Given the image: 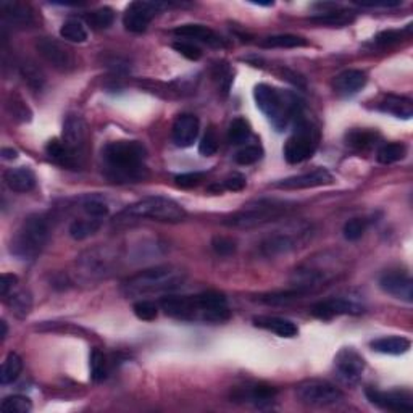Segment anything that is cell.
<instances>
[{
  "label": "cell",
  "mask_w": 413,
  "mask_h": 413,
  "mask_svg": "<svg viewBox=\"0 0 413 413\" xmlns=\"http://www.w3.org/2000/svg\"><path fill=\"white\" fill-rule=\"evenodd\" d=\"M2 10L4 21L9 23L10 26L15 28H28L34 23L33 11L29 10L28 5L20 2H2L0 4Z\"/></svg>",
  "instance_id": "28"
},
{
  "label": "cell",
  "mask_w": 413,
  "mask_h": 413,
  "mask_svg": "<svg viewBox=\"0 0 413 413\" xmlns=\"http://www.w3.org/2000/svg\"><path fill=\"white\" fill-rule=\"evenodd\" d=\"M104 170L114 182H139L149 176L147 150L139 141H114L102 150Z\"/></svg>",
  "instance_id": "2"
},
{
  "label": "cell",
  "mask_w": 413,
  "mask_h": 413,
  "mask_svg": "<svg viewBox=\"0 0 413 413\" xmlns=\"http://www.w3.org/2000/svg\"><path fill=\"white\" fill-rule=\"evenodd\" d=\"M205 178V173H200V171H194V173H182L178 175L175 178L176 185L181 186V187H194L200 185V182L204 181Z\"/></svg>",
  "instance_id": "52"
},
{
  "label": "cell",
  "mask_w": 413,
  "mask_h": 413,
  "mask_svg": "<svg viewBox=\"0 0 413 413\" xmlns=\"http://www.w3.org/2000/svg\"><path fill=\"white\" fill-rule=\"evenodd\" d=\"M263 157V149L260 145H247L236 153V163L247 167V165L257 163Z\"/></svg>",
  "instance_id": "49"
},
{
  "label": "cell",
  "mask_w": 413,
  "mask_h": 413,
  "mask_svg": "<svg viewBox=\"0 0 413 413\" xmlns=\"http://www.w3.org/2000/svg\"><path fill=\"white\" fill-rule=\"evenodd\" d=\"M253 324H255L257 328L267 329V331L278 334L280 338L291 339V338H296V336L299 334L297 324L291 320H286V318H281V316L260 315V316L253 318Z\"/></svg>",
  "instance_id": "26"
},
{
  "label": "cell",
  "mask_w": 413,
  "mask_h": 413,
  "mask_svg": "<svg viewBox=\"0 0 413 413\" xmlns=\"http://www.w3.org/2000/svg\"><path fill=\"white\" fill-rule=\"evenodd\" d=\"M160 307L168 316L185 321L223 323L231 318L226 297L216 291L197 296H167L160 300Z\"/></svg>",
  "instance_id": "1"
},
{
  "label": "cell",
  "mask_w": 413,
  "mask_h": 413,
  "mask_svg": "<svg viewBox=\"0 0 413 413\" xmlns=\"http://www.w3.org/2000/svg\"><path fill=\"white\" fill-rule=\"evenodd\" d=\"M367 73L362 70H346L339 73L333 81L334 92L341 97H352L356 96L367 86Z\"/></svg>",
  "instance_id": "22"
},
{
  "label": "cell",
  "mask_w": 413,
  "mask_h": 413,
  "mask_svg": "<svg viewBox=\"0 0 413 413\" xmlns=\"http://www.w3.org/2000/svg\"><path fill=\"white\" fill-rule=\"evenodd\" d=\"M186 211L182 206L168 197H145L138 202L128 205L120 214L114 218L115 225H128V223L139 220H152V221H165V223H178L185 220Z\"/></svg>",
  "instance_id": "5"
},
{
  "label": "cell",
  "mask_w": 413,
  "mask_h": 413,
  "mask_svg": "<svg viewBox=\"0 0 413 413\" xmlns=\"http://www.w3.org/2000/svg\"><path fill=\"white\" fill-rule=\"evenodd\" d=\"M36 49L44 60L58 72L68 73L76 68V55L65 43L54 38H43L36 43Z\"/></svg>",
  "instance_id": "11"
},
{
  "label": "cell",
  "mask_w": 413,
  "mask_h": 413,
  "mask_svg": "<svg viewBox=\"0 0 413 413\" xmlns=\"http://www.w3.org/2000/svg\"><path fill=\"white\" fill-rule=\"evenodd\" d=\"M10 309L13 310V314L18 318H25L29 315L33 307V297L28 291H18L15 294H11L9 299Z\"/></svg>",
  "instance_id": "42"
},
{
  "label": "cell",
  "mask_w": 413,
  "mask_h": 413,
  "mask_svg": "<svg viewBox=\"0 0 413 413\" xmlns=\"http://www.w3.org/2000/svg\"><path fill=\"white\" fill-rule=\"evenodd\" d=\"M250 134H252V129H250L249 121H247L246 118L238 116V118H234V120L231 121V125H229L228 141H229V144L239 145V144H244L246 141L250 138Z\"/></svg>",
  "instance_id": "37"
},
{
  "label": "cell",
  "mask_w": 413,
  "mask_h": 413,
  "mask_svg": "<svg viewBox=\"0 0 413 413\" xmlns=\"http://www.w3.org/2000/svg\"><path fill=\"white\" fill-rule=\"evenodd\" d=\"M310 239L312 226L307 223H299V225H289L281 231H275V234L268 236L262 243L260 249L267 257H276L304 247Z\"/></svg>",
  "instance_id": "9"
},
{
  "label": "cell",
  "mask_w": 413,
  "mask_h": 413,
  "mask_svg": "<svg viewBox=\"0 0 413 413\" xmlns=\"http://www.w3.org/2000/svg\"><path fill=\"white\" fill-rule=\"evenodd\" d=\"M0 409L4 413H29L33 410V404L25 395H10L2 400Z\"/></svg>",
  "instance_id": "44"
},
{
  "label": "cell",
  "mask_w": 413,
  "mask_h": 413,
  "mask_svg": "<svg viewBox=\"0 0 413 413\" xmlns=\"http://www.w3.org/2000/svg\"><path fill=\"white\" fill-rule=\"evenodd\" d=\"M49 221L43 215H29L11 236L10 252L20 260L31 262L40 255L49 243Z\"/></svg>",
  "instance_id": "6"
},
{
  "label": "cell",
  "mask_w": 413,
  "mask_h": 413,
  "mask_svg": "<svg viewBox=\"0 0 413 413\" xmlns=\"http://www.w3.org/2000/svg\"><path fill=\"white\" fill-rule=\"evenodd\" d=\"M62 39L68 40V43H86L87 40V28L84 23L78 18H68L60 28Z\"/></svg>",
  "instance_id": "34"
},
{
  "label": "cell",
  "mask_w": 413,
  "mask_h": 413,
  "mask_svg": "<svg viewBox=\"0 0 413 413\" xmlns=\"http://www.w3.org/2000/svg\"><path fill=\"white\" fill-rule=\"evenodd\" d=\"M260 45L268 47V49H299V47L309 45V40L296 34H278V36L263 39Z\"/></svg>",
  "instance_id": "32"
},
{
  "label": "cell",
  "mask_w": 413,
  "mask_h": 413,
  "mask_svg": "<svg viewBox=\"0 0 413 413\" xmlns=\"http://www.w3.org/2000/svg\"><path fill=\"white\" fill-rule=\"evenodd\" d=\"M320 143V131L314 123L305 120L304 116H299L296 120V126L291 138L287 139L285 145V158L287 163L297 165L307 162L314 157V153Z\"/></svg>",
  "instance_id": "8"
},
{
  "label": "cell",
  "mask_w": 413,
  "mask_h": 413,
  "mask_svg": "<svg viewBox=\"0 0 413 413\" xmlns=\"http://www.w3.org/2000/svg\"><path fill=\"white\" fill-rule=\"evenodd\" d=\"M333 182V175L329 173L326 168H316L309 173L291 176V178L281 180L275 185V187L280 189H312V187H320L326 186Z\"/></svg>",
  "instance_id": "20"
},
{
  "label": "cell",
  "mask_w": 413,
  "mask_h": 413,
  "mask_svg": "<svg viewBox=\"0 0 413 413\" xmlns=\"http://www.w3.org/2000/svg\"><path fill=\"white\" fill-rule=\"evenodd\" d=\"M253 99L258 110L268 118L276 131H285L292 120L302 116V104L292 92H286L270 84H258L253 89Z\"/></svg>",
  "instance_id": "4"
},
{
  "label": "cell",
  "mask_w": 413,
  "mask_h": 413,
  "mask_svg": "<svg viewBox=\"0 0 413 413\" xmlns=\"http://www.w3.org/2000/svg\"><path fill=\"white\" fill-rule=\"evenodd\" d=\"M100 226H102V220H99V218H81V220H75L70 225L68 233L75 241H82L96 234Z\"/></svg>",
  "instance_id": "33"
},
{
  "label": "cell",
  "mask_w": 413,
  "mask_h": 413,
  "mask_svg": "<svg viewBox=\"0 0 413 413\" xmlns=\"http://www.w3.org/2000/svg\"><path fill=\"white\" fill-rule=\"evenodd\" d=\"M305 289H289V291H282V292H271V294H265V296L258 297V300L263 304H268V305H287L291 302H296V300L302 299L304 296H307Z\"/></svg>",
  "instance_id": "35"
},
{
  "label": "cell",
  "mask_w": 413,
  "mask_h": 413,
  "mask_svg": "<svg viewBox=\"0 0 413 413\" xmlns=\"http://www.w3.org/2000/svg\"><path fill=\"white\" fill-rule=\"evenodd\" d=\"M20 73L23 76V79L26 81V84L34 91H40L45 84V76L38 68L36 63L33 62H23L20 65Z\"/></svg>",
  "instance_id": "38"
},
{
  "label": "cell",
  "mask_w": 413,
  "mask_h": 413,
  "mask_svg": "<svg viewBox=\"0 0 413 413\" xmlns=\"http://www.w3.org/2000/svg\"><path fill=\"white\" fill-rule=\"evenodd\" d=\"M247 186V180L244 175H239V173H234V175H229L228 178L223 180L221 182V187L226 189V191H233V192H239L243 191V189Z\"/></svg>",
  "instance_id": "53"
},
{
  "label": "cell",
  "mask_w": 413,
  "mask_h": 413,
  "mask_svg": "<svg viewBox=\"0 0 413 413\" xmlns=\"http://www.w3.org/2000/svg\"><path fill=\"white\" fill-rule=\"evenodd\" d=\"M81 209L87 216L91 218H99L102 220L104 216L109 215V205L104 199H100L97 196H86L81 199Z\"/></svg>",
  "instance_id": "40"
},
{
  "label": "cell",
  "mask_w": 413,
  "mask_h": 413,
  "mask_svg": "<svg viewBox=\"0 0 413 413\" xmlns=\"http://www.w3.org/2000/svg\"><path fill=\"white\" fill-rule=\"evenodd\" d=\"M211 247H214L215 253L221 257H228L236 252V243L233 239L225 238V236H215L211 239Z\"/></svg>",
  "instance_id": "51"
},
{
  "label": "cell",
  "mask_w": 413,
  "mask_h": 413,
  "mask_svg": "<svg viewBox=\"0 0 413 413\" xmlns=\"http://www.w3.org/2000/svg\"><path fill=\"white\" fill-rule=\"evenodd\" d=\"M378 139H380V134L376 131H371V129H352V131L346 134L347 145H351L352 149L357 150L370 149V147L378 144Z\"/></svg>",
  "instance_id": "31"
},
{
  "label": "cell",
  "mask_w": 413,
  "mask_h": 413,
  "mask_svg": "<svg viewBox=\"0 0 413 413\" xmlns=\"http://www.w3.org/2000/svg\"><path fill=\"white\" fill-rule=\"evenodd\" d=\"M362 312V305L344 297L321 300V302L312 307V314H314V316L320 318V320H333L334 316L341 315H360Z\"/></svg>",
  "instance_id": "17"
},
{
  "label": "cell",
  "mask_w": 413,
  "mask_h": 413,
  "mask_svg": "<svg viewBox=\"0 0 413 413\" xmlns=\"http://www.w3.org/2000/svg\"><path fill=\"white\" fill-rule=\"evenodd\" d=\"M407 153V147L400 143H389L381 145L380 149H378L376 153V158L378 162L382 163V165H391L395 163L399 160H402Z\"/></svg>",
  "instance_id": "39"
},
{
  "label": "cell",
  "mask_w": 413,
  "mask_h": 413,
  "mask_svg": "<svg viewBox=\"0 0 413 413\" xmlns=\"http://www.w3.org/2000/svg\"><path fill=\"white\" fill-rule=\"evenodd\" d=\"M16 282H18V278H16L15 275L4 273L2 278H0V294H2L4 297H7L11 289L16 286Z\"/></svg>",
  "instance_id": "56"
},
{
  "label": "cell",
  "mask_w": 413,
  "mask_h": 413,
  "mask_svg": "<svg viewBox=\"0 0 413 413\" xmlns=\"http://www.w3.org/2000/svg\"><path fill=\"white\" fill-rule=\"evenodd\" d=\"M215 78L220 79V84H223V89H225V92H228L229 84H231V81H233L231 70L225 67V65H216Z\"/></svg>",
  "instance_id": "55"
},
{
  "label": "cell",
  "mask_w": 413,
  "mask_h": 413,
  "mask_svg": "<svg viewBox=\"0 0 413 413\" xmlns=\"http://www.w3.org/2000/svg\"><path fill=\"white\" fill-rule=\"evenodd\" d=\"M7 107H9L10 114H11V116L15 118V120H18V121L31 120V116H33L31 110H29V107L25 104V100H23L18 94H10Z\"/></svg>",
  "instance_id": "45"
},
{
  "label": "cell",
  "mask_w": 413,
  "mask_h": 413,
  "mask_svg": "<svg viewBox=\"0 0 413 413\" xmlns=\"http://www.w3.org/2000/svg\"><path fill=\"white\" fill-rule=\"evenodd\" d=\"M297 399L310 407H329L336 405L344 399V394L339 387L326 381H305L297 386Z\"/></svg>",
  "instance_id": "10"
},
{
  "label": "cell",
  "mask_w": 413,
  "mask_h": 413,
  "mask_svg": "<svg viewBox=\"0 0 413 413\" xmlns=\"http://www.w3.org/2000/svg\"><path fill=\"white\" fill-rule=\"evenodd\" d=\"M216 150H218L216 129L214 126H209L206 128L202 141H200V144H199V152H200V155H204V157H211V155H215Z\"/></svg>",
  "instance_id": "48"
},
{
  "label": "cell",
  "mask_w": 413,
  "mask_h": 413,
  "mask_svg": "<svg viewBox=\"0 0 413 413\" xmlns=\"http://www.w3.org/2000/svg\"><path fill=\"white\" fill-rule=\"evenodd\" d=\"M367 399L371 404L389 412H412L413 400L410 392L407 391H380V389L368 387Z\"/></svg>",
  "instance_id": "14"
},
{
  "label": "cell",
  "mask_w": 413,
  "mask_h": 413,
  "mask_svg": "<svg viewBox=\"0 0 413 413\" xmlns=\"http://www.w3.org/2000/svg\"><path fill=\"white\" fill-rule=\"evenodd\" d=\"M84 20L92 29H107L114 25L115 13L109 7H102L91 11V13H86Z\"/></svg>",
  "instance_id": "41"
},
{
  "label": "cell",
  "mask_w": 413,
  "mask_h": 413,
  "mask_svg": "<svg viewBox=\"0 0 413 413\" xmlns=\"http://www.w3.org/2000/svg\"><path fill=\"white\" fill-rule=\"evenodd\" d=\"M114 258L109 255L107 249H92L82 253L78 260L79 271L86 278H104L107 276L111 267H114Z\"/></svg>",
  "instance_id": "16"
},
{
  "label": "cell",
  "mask_w": 413,
  "mask_h": 413,
  "mask_svg": "<svg viewBox=\"0 0 413 413\" xmlns=\"http://www.w3.org/2000/svg\"><path fill=\"white\" fill-rule=\"evenodd\" d=\"M86 136H87V126L86 121L82 120V116L76 114H70L63 121V131H62V141L67 144L70 149L79 153L82 157L86 145Z\"/></svg>",
  "instance_id": "18"
},
{
  "label": "cell",
  "mask_w": 413,
  "mask_h": 413,
  "mask_svg": "<svg viewBox=\"0 0 413 413\" xmlns=\"http://www.w3.org/2000/svg\"><path fill=\"white\" fill-rule=\"evenodd\" d=\"M5 185L9 186L10 191L13 192H29L36 187V175L34 171L28 167H18V168H10L5 171L4 175Z\"/></svg>",
  "instance_id": "27"
},
{
  "label": "cell",
  "mask_w": 413,
  "mask_h": 413,
  "mask_svg": "<svg viewBox=\"0 0 413 413\" xmlns=\"http://www.w3.org/2000/svg\"><path fill=\"white\" fill-rule=\"evenodd\" d=\"M367 228L368 221L365 218H352V220L346 223L342 233H344V238L347 241H358L365 234V231H367Z\"/></svg>",
  "instance_id": "46"
},
{
  "label": "cell",
  "mask_w": 413,
  "mask_h": 413,
  "mask_svg": "<svg viewBox=\"0 0 413 413\" xmlns=\"http://www.w3.org/2000/svg\"><path fill=\"white\" fill-rule=\"evenodd\" d=\"M378 109L395 118H402V120H410V118L413 116L412 100L407 97L392 96V94H389V96L382 99L380 105H378Z\"/></svg>",
  "instance_id": "29"
},
{
  "label": "cell",
  "mask_w": 413,
  "mask_h": 413,
  "mask_svg": "<svg viewBox=\"0 0 413 413\" xmlns=\"http://www.w3.org/2000/svg\"><path fill=\"white\" fill-rule=\"evenodd\" d=\"M292 206L291 204L275 199H258L246 204L239 211H236L225 221V225L233 228H255L278 220L286 215Z\"/></svg>",
  "instance_id": "7"
},
{
  "label": "cell",
  "mask_w": 413,
  "mask_h": 413,
  "mask_svg": "<svg viewBox=\"0 0 413 413\" xmlns=\"http://www.w3.org/2000/svg\"><path fill=\"white\" fill-rule=\"evenodd\" d=\"M336 378L346 386H356L362 380L365 371V360L357 351L346 347L334 358Z\"/></svg>",
  "instance_id": "13"
},
{
  "label": "cell",
  "mask_w": 413,
  "mask_h": 413,
  "mask_svg": "<svg viewBox=\"0 0 413 413\" xmlns=\"http://www.w3.org/2000/svg\"><path fill=\"white\" fill-rule=\"evenodd\" d=\"M173 34L185 40H191V43L199 40V43H204L210 47L225 45V40L218 36L214 29L206 28L204 25H181L173 29Z\"/></svg>",
  "instance_id": "24"
},
{
  "label": "cell",
  "mask_w": 413,
  "mask_h": 413,
  "mask_svg": "<svg viewBox=\"0 0 413 413\" xmlns=\"http://www.w3.org/2000/svg\"><path fill=\"white\" fill-rule=\"evenodd\" d=\"M45 153L52 162L60 165L62 168L78 170L81 167V155L63 143L62 139H52L45 145Z\"/></svg>",
  "instance_id": "23"
},
{
  "label": "cell",
  "mask_w": 413,
  "mask_h": 413,
  "mask_svg": "<svg viewBox=\"0 0 413 413\" xmlns=\"http://www.w3.org/2000/svg\"><path fill=\"white\" fill-rule=\"evenodd\" d=\"M2 158L4 160H15V158H18V152L15 149H9V147H4L2 149Z\"/></svg>",
  "instance_id": "57"
},
{
  "label": "cell",
  "mask_w": 413,
  "mask_h": 413,
  "mask_svg": "<svg viewBox=\"0 0 413 413\" xmlns=\"http://www.w3.org/2000/svg\"><path fill=\"white\" fill-rule=\"evenodd\" d=\"M276 395V389L267 386V385H255L249 387H241L238 391H234L231 397L234 400H244L247 404H252L258 407V409H263L265 405H270L273 402Z\"/></svg>",
  "instance_id": "25"
},
{
  "label": "cell",
  "mask_w": 413,
  "mask_h": 413,
  "mask_svg": "<svg viewBox=\"0 0 413 413\" xmlns=\"http://www.w3.org/2000/svg\"><path fill=\"white\" fill-rule=\"evenodd\" d=\"M200 131V121L196 115L192 114H182L176 118L173 123V129H171V136H173V143L186 149L196 143Z\"/></svg>",
  "instance_id": "19"
},
{
  "label": "cell",
  "mask_w": 413,
  "mask_h": 413,
  "mask_svg": "<svg viewBox=\"0 0 413 413\" xmlns=\"http://www.w3.org/2000/svg\"><path fill=\"white\" fill-rule=\"evenodd\" d=\"M133 312L134 315L143 321H152L155 320L158 315V305L152 300H138L133 305Z\"/></svg>",
  "instance_id": "47"
},
{
  "label": "cell",
  "mask_w": 413,
  "mask_h": 413,
  "mask_svg": "<svg viewBox=\"0 0 413 413\" xmlns=\"http://www.w3.org/2000/svg\"><path fill=\"white\" fill-rule=\"evenodd\" d=\"M380 287L394 299L413 302V281L412 276L402 270L386 271L380 278Z\"/></svg>",
  "instance_id": "15"
},
{
  "label": "cell",
  "mask_w": 413,
  "mask_h": 413,
  "mask_svg": "<svg viewBox=\"0 0 413 413\" xmlns=\"http://www.w3.org/2000/svg\"><path fill=\"white\" fill-rule=\"evenodd\" d=\"M410 341L402 336H387V338H380L370 344L375 352L385 353V356H402L409 352Z\"/></svg>",
  "instance_id": "30"
},
{
  "label": "cell",
  "mask_w": 413,
  "mask_h": 413,
  "mask_svg": "<svg viewBox=\"0 0 413 413\" xmlns=\"http://www.w3.org/2000/svg\"><path fill=\"white\" fill-rule=\"evenodd\" d=\"M173 49L176 52H180L182 57H186L187 60H192V62H197L202 58V49L197 44L191 43V40H185V39H180L173 43Z\"/></svg>",
  "instance_id": "50"
},
{
  "label": "cell",
  "mask_w": 413,
  "mask_h": 413,
  "mask_svg": "<svg viewBox=\"0 0 413 413\" xmlns=\"http://www.w3.org/2000/svg\"><path fill=\"white\" fill-rule=\"evenodd\" d=\"M186 281V273L173 265H160L139 271L121 282V292L126 297H144L180 289Z\"/></svg>",
  "instance_id": "3"
},
{
  "label": "cell",
  "mask_w": 413,
  "mask_h": 413,
  "mask_svg": "<svg viewBox=\"0 0 413 413\" xmlns=\"http://www.w3.org/2000/svg\"><path fill=\"white\" fill-rule=\"evenodd\" d=\"M21 370H23L21 357L18 353L10 352L2 365V373H0V381H2V385H10V382L18 380Z\"/></svg>",
  "instance_id": "36"
},
{
  "label": "cell",
  "mask_w": 413,
  "mask_h": 413,
  "mask_svg": "<svg viewBox=\"0 0 413 413\" xmlns=\"http://www.w3.org/2000/svg\"><path fill=\"white\" fill-rule=\"evenodd\" d=\"M109 375V362L104 352L94 349L91 353V378L92 381L100 382L104 381Z\"/></svg>",
  "instance_id": "43"
},
{
  "label": "cell",
  "mask_w": 413,
  "mask_h": 413,
  "mask_svg": "<svg viewBox=\"0 0 413 413\" xmlns=\"http://www.w3.org/2000/svg\"><path fill=\"white\" fill-rule=\"evenodd\" d=\"M0 326H2V339H5V338H7V331H9L7 323H5V321H0Z\"/></svg>",
  "instance_id": "58"
},
{
  "label": "cell",
  "mask_w": 413,
  "mask_h": 413,
  "mask_svg": "<svg viewBox=\"0 0 413 413\" xmlns=\"http://www.w3.org/2000/svg\"><path fill=\"white\" fill-rule=\"evenodd\" d=\"M402 36H404V31H392V29L391 31H382L375 38V44L391 45V44L399 43V40L402 39Z\"/></svg>",
  "instance_id": "54"
},
{
  "label": "cell",
  "mask_w": 413,
  "mask_h": 413,
  "mask_svg": "<svg viewBox=\"0 0 413 413\" xmlns=\"http://www.w3.org/2000/svg\"><path fill=\"white\" fill-rule=\"evenodd\" d=\"M320 11L318 15L312 16L310 21L316 23V25H326L333 28H342L351 25V23L356 20V13L351 10L341 9L339 5L334 4H320L316 5Z\"/></svg>",
  "instance_id": "21"
},
{
  "label": "cell",
  "mask_w": 413,
  "mask_h": 413,
  "mask_svg": "<svg viewBox=\"0 0 413 413\" xmlns=\"http://www.w3.org/2000/svg\"><path fill=\"white\" fill-rule=\"evenodd\" d=\"M168 4L163 2H133L128 5V9L123 15V25L129 33H144L149 28L150 21L155 18V15L160 13L163 9H167Z\"/></svg>",
  "instance_id": "12"
}]
</instances>
